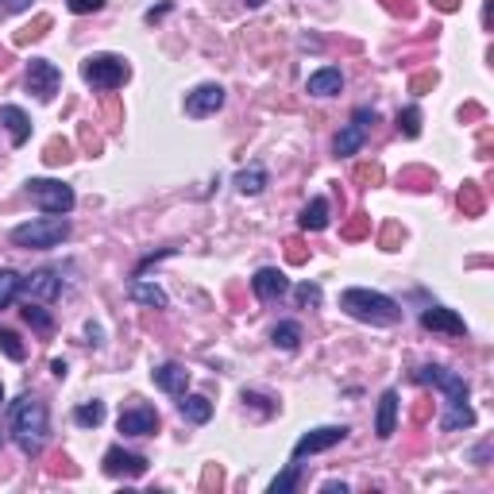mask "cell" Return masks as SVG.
<instances>
[{
	"label": "cell",
	"mask_w": 494,
	"mask_h": 494,
	"mask_svg": "<svg viewBox=\"0 0 494 494\" xmlns=\"http://www.w3.org/2000/svg\"><path fill=\"white\" fill-rule=\"evenodd\" d=\"M170 8H174V5H170V0H166V5H158V8H151V12H147V16H143V20H147V24H155V20H163V16H166V12H170Z\"/></svg>",
	"instance_id": "cell-34"
},
{
	"label": "cell",
	"mask_w": 494,
	"mask_h": 494,
	"mask_svg": "<svg viewBox=\"0 0 494 494\" xmlns=\"http://www.w3.org/2000/svg\"><path fill=\"white\" fill-rule=\"evenodd\" d=\"M252 290H255L259 301H279V298L290 294V279L279 267H259L255 279H252Z\"/></svg>",
	"instance_id": "cell-15"
},
{
	"label": "cell",
	"mask_w": 494,
	"mask_h": 494,
	"mask_svg": "<svg viewBox=\"0 0 494 494\" xmlns=\"http://www.w3.org/2000/svg\"><path fill=\"white\" fill-rule=\"evenodd\" d=\"M8 432H12V441L20 444L24 456H39L43 444H47V437H51L47 405H43L39 398H32V394L16 398L12 402V410H8Z\"/></svg>",
	"instance_id": "cell-2"
},
{
	"label": "cell",
	"mask_w": 494,
	"mask_h": 494,
	"mask_svg": "<svg viewBox=\"0 0 494 494\" xmlns=\"http://www.w3.org/2000/svg\"><path fill=\"white\" fill-rule=\"evenodd\" d=\"M267 182H271V174H267V166H259V163L243 166V170L236 174V190H240L243 197H259V194L267 190Z\"/></svg>",
	"instance_id": "cell-21"
},
{
	"label": "cell",
	"mask_w": 494,
	"mask_h": 494,
	"mask_svg": "<svg viewBox=\"0 0 494 494\" xmlns=\"http://www.w3.org/2000/svg\"><path fill=\"white\" fill-rule=\"evenodd\" d=\"M298 483H301V463H298V460H290V463H286V471L271 483V494H290Z\"/></svg>",
	"instance_id": "cell-28"
},
{
	"label": "cell",
	"mask_w": 494,
	"mask_h": 494,
	"mask_svg": "<svg viewBox=\"0 0 494 494\" xmlns=\"http://www.w3.org/2000/svg\"><path fill=\"white\" fill-rule=\"evenodd\" d=\"M74 421L81 429H97L100 421H105V402H81L74 410Z\"/></svg>",
	"instance_id": "cell-25"
},
{
	"label": "cell",
	"mask_w": 494,
	"mask_h": 494,
	"mask_svg": "<svg viewBox=\"0 0 494 494\" xmlns=\"http://www.w3.org/2000/svg\"><path fill=\"white\" fill-rule=\"evenodd\" d=\"M0 402H5V386H0Z\"/></svg>",
	"instance_id": "cell-38"
},
{
	"label": "cell",
	"mask_w": 494,
	"mask_h": 494,
	"mask_svg": "<svg viewBox=\"0 0 494 494\" xmlns=\"http://www.w3.org/2000/svg\"><path fill=\"white\" fill-rule=\"evenodd\" d=\"M16 298H20V274L8 271V267H0V309H8Z\"/></svg>",
	"instance_id": "cell-26"
},
{
	"label": "cell",
	"mask_w": 494,
	"mask_h": 494,
	"mask_svg": "<svg viewBox=\"0 0 494 494\" xmlns=\"http://www.w3.org/2000/svg\"><path fill=\"white\" fill-rule=\"evenodd\" d=\"M271 340H274V347H282V352H298L301 347V325L298 321H279L274 332H271Z\"/></svg>",
	"instance_id": "cell-24"
},
{
	"label": "cell",
	"mask_w": 494,
	"mask_h": 494,
	"mask_svg": "<svg viewBox=\"0 0 494 494\" xmlns=\"http://www.w3.org/2000/svg\"><path fill=\"white\" fill-rule=\"evenodd\" d=\"M120 432L124 437H155L158 432V413L155 405H128V410H120Z\"/></svg>",
	"instance_id": "cell-13"
},
{
	"label": "cell",
	"mask_w": 494,
	"mask_h": 494,
	"mask_svg": "<svg viewBox=\"0 0 494 494\" xmlns=\"http://www.w3.org/2000/svg\"><path fill=\"white\" fill-rule=\"evenodd\" d=\"M178 410H182V417L190 421V425H205V421L213 417V402L205 394H182Z\"/></svg>",
	"instance_id": "cell-23"
},
{
	"label": "cell",
	"mask_w": 494,
	"mask_h": 494,
	"mask_svg": "<svg viewBox=\"0 0 494 494\" xmlns=\"http://www.w3.org/2000/svg\"><path fill=\"white\" fill-rule=\"evenodd\" d=\"M81 78L93 85V90L109 93V90H120V85L132 78V66H128V58L120 54H90L81 62Z\"/></svg>",
	"instance_id": "cell-5"
},
{
	"label": "cell",
	"mask_w": 494,
	"mask_h": 494,
	"mask_svg": "<svg viewBox=\"0 0 494 494\" xmlns=\"http://www.w3.org/2000/svg\"><path fill=\"white\" fill-rule=\"evenodd\" d=\"M151 379L163 394H174V398H182L185 390H190V371H185L182 363H163V367L151 371Z\"/></svg>",
	"instance_id": "cell-16"
},
{
	"label": "cell",
	"mask_w": 494,
	"mask_h": 494,
	"mask_svg": "<svg viewBox=\"0 0 494 494\" xmlns=\"http://www.w3.org/2000/svg\"><path fill=\"white\" fill-rule=\"evenodd\" d=\"M0 352H5L12 363H24V359H27V347H24V340H20L12 328H5V325H0Z\"/></svg>",
	"instance_id": "cell-27"
},
{
	"label": "cell",
	"mask_w": 494,
	"mask_h": 494,
	"mask_svg": "<svg viewBox=\"0 0 494 494\" xmlns=\"http://www.w3.org/2000/svg\"><path fill=\"white\" fill-rule=\"evenodd\" d=\"M128 298H132L136 305H147V309H166V305H170L166 290L155 286V282H147L143 274H136V279L128 282Z\"/></svg>",
	"instance_id": "cell-17"
},
{
	"label": "cell",
	"mask_w": 494,
	"mask_h": 494,
	"mask_svg": "<svg viewBox=\"0 0 494 494\" xmlns=\"http://www.w3.org/2000/svg\"><path fill=\"white\" fill-rule=\"evenodd\" d=\"M66 8L74 12V16H90V12L105 8V0H66Z\"/></svg>",
	"instance_id": "cell-32"
},
{
	"label": "cell",
	"mask_w": 494,
	"mask_h": 494,
	"mask_svg": "<svg viewBox=\"0 0 494 494\" xmlns=\"http://www.w3.org/2000/svg\"><path fill=\"white\" fill-rule=\"evenodd\" d=\"M85 332H90V344H100V328H97V325H90Z\"/></svg>",
	"instance_id": "cell-37"
},
{
	"label": "cell",
	"mask_w": 494,
	"mask_h": 494,
	"mask_svg": "<svg viewBox=\"0 0 494 494\" xmlns=\"http://www.w3.org/2000/svg\"><path fill=\"white\" fill-rule=\"evenodd\" d=\"M413 383H429V386H437L441 394H444V417H441V429L444 432H456V429H471L475 425V410L468 405V394H471V386L463 375L456 371H448V367H417L413 371Z\"/></svg>",
	"instance_id": "cell-1"
},
{
	"label": "cell",
	"mask_w": 494,
	"mask_h": 494,
	"mask_svg": "<svg viewBox=\"0 0 494 494\" xmlns=\"http://www.w3.org/2000/svg\"><path fill=\"white\" fill-rule=\"evenodd\" d=\"M375 120H379V112H375L371 105H359V109L352 112V120H347L340 132H337V139H332V155H337V158L359 155L363 143H367V132H371Z\"/></svg>",
	"instance_id": "cell-6"
},
{
	"label": "cell",
	"mask_w": 494,
	"mask_h": 494,
	"mask_svg": "<svg viewBox=\"0 0 494 494\" xmlns=\"http://www.w3.org/2000/svg\"><path fill=\"white\" fill-rule=\"evenodd\" d=\"M66 236H70V221L66 216H51V213L12 228V243L27 247V252H51V247H58Z\"/></svg>",
	"instance_id": "cell-4"
},
{
	"label": "cell",
	"mask_w": 494,
	"mask_h": 494,
	"mask_svg": "<svg viewBox=\"0 0 494 494\" xmlns=\"http://www.w3.org/2000/svg\"><path fill=\"white\" fill-rule=\"evenodd\" d=\"M421 328L441 332V337H468V325H463V317H460L456 309H444V305H429V309L421 313Z\"/></svg>",
	"instance_id": "cell-14"
},
{
	"label": "cell",
	"mask_w": 494,
	"mask_h": 494,
	"mask_svg": "<svg viewBox=\"0 0 494 494\" xmlns=\"http://www.w3.org/2000/svg\"><path fill=\"white\" fill-rule=\"evenodd\" d=\"M0 124L8 128V136H12V143H16V147H24V143L32 139V120H27V112L16 109V105H5V109H0Z\"/></svg>",
	"instance_id": "cell-20"
},
{
	"label": "cell",
	"mask_w": 494,
	"mask_h": 494,
	"mask_svg": "<svg viewBox=\"0 0 494 494\" xmlns=\"http://www.w3.org/2000/svg\"><path fill=\"white\" fill-rule=\"evenodd\" d=\"M340 309L352 317V321L363 325H375V328H390L402 321V305L394 298L379 294V290H367V286H352L340 294Z\"/></svg>",
	"instance_id": "cell-3"
},
{
	"label": "cell",
	"mask_w": 494,
	"mask_h": 494,
	"mask_svg": "<svg viewBox=\"0 0 494 494\" xmlns=\"http://www.w3.org/2000/svg\"><path fill=\"white\" fill-rule=\"evenodd\" d=\"M305 90H309L313 97H337L344 90V74L340 66H321L317 74H309V81H305Z\"/></svg>",
	"instance_id": "cell-19"
},
{
	"label": "cell",
	"mask_w": 494,
	"mask_h": 494,
	"mask_svg": "<svg viewBox=\"0 0 494 494\" xmlns=\"http://www.w3.org/2000/svg\"><path fill=\"white\" fill-rule=\"evenodd\" d=\"M24 321H27V325H32L35 332H43V337H47V332L54 328V321H51V313H47V309H43V305H39V301H27V309H24Z\"/></svg>",
	"instance_id": "cell-29"
},
{
	"label": "cell",
	"mask_w": 494,
	"mask_h": 494,
	"mask_svg": "<svg viewBox=\"0 0 494 494\" xmlns=\"http://www.w3.org/2000/svg\"><path fill=\"white\" fill-rule=\"evenodd\" d=\"M51 371L58 375V379H66V359H54V363H51Z\"/></svg>",
	"instance_id": "cell-35"
},
{
	"label": "cell",
	"mask_w": 494,
	"mask_h": 494,
	"mask_svg": "<svg viewBox=\"0 0 494 494\" xmlns=\"http://www.w3.org/2000/svg\"><path fill=\"white\" fill-rule=\"evenodd\" d=\"M100 468H105V475H112V479H143L147 475V456H139V452H124L120 444L116 448H109L105 452V460H100Z\"/></svg>",
	"instance_id": "cell-11"
},
{
	"label": "cell",
	"mask_w": 494,
	"mask_h": 494,
	"mask_svg": "<svg viewBox=\"0 0 494 494\" xmlns=\"http://www.w3.org/2000/svg\"><path fill=\"white\" fill-rule=\"evenodd\" d=\"M20 294L27 301H39V305H51L58 301V294H62V279H58L54 271H32L20 279Z\"/></svg>",
	"instance_id": "cell-12"
},
{
	"label": "cell",
	"mask_w": 494,
	"mask_h": 494,
	"mask_svg": "<svg viewBox=\"0 0 494 494\" xmlns=\"http://www.w3.org/2000/svg\"><path fill=\"white\" fill-rule=\"evenodd\" d=\"M294 298H298L301 309H317V305H321V286H317V282H301L294 290Z\"/></svg>",
	"instance_id": "cell-31"
},
{
	"label": "cell",
	"mask_w": 494,
	"mask_h": 494,
	"mask_svg": "<svg viewBox=\"0 0 494 494\" xmlns=\"http://www.w3.org/2000/svg\"><path fill=\"white\" fill-rule=\"evenodd\" d=\"M32 8V0H0V16H20Z\"/></svg>",
	"instance_id": "cell-33"
},
{
	"label": "cell",
	"mask_w": 494,
	"mask_h": 494,
	"mask_svg": "<svg viewBox=\"0 0 494 494\" xmlns=\"http://www.w3.org/2000/svg\"><path fill=\"white\" fill-rule=\"evenodd\" d=\"M62 90V70H58L51 58H32L27 62V93H35V100H54V93Z\"/></svg>",
	"instance_id": "cell-8"
},
{
	"label": "cell",
	"mask_w": 494,
	"mask_h": 494,
	"mask_svg": "<svg viewBox=\"0 0 494 494\" xmlns=\"http://www.w3.org/2000/svg\"><path fill=\"white\" fill-rule=\"evenodd\" d=\"M301 232H325L328 228V197H313L298 216Z\"/></svg>",
	"instance_id": "cell-22"
},
{
	"label": "cell",
	"mask_w": 494,
	"mask_h": 494,
	"mask_svg": "<svg viewBox=\"0 0 494 494\" xmlns=\"http://www.w3.org/2000/svg\"><path fill=\"white\" fill-rule=\"evenodd\" d=\"M27 197L39 205V213H51V216H66L74 209V190L58 178H32L27 182Z\"/></svg>",
	"instance_id": "cell-7"
},
{
	"label": "cell",
	"mask_w": 494,
	"mask_h": 494,
	"mask_svg": "<svg viewBox=\"0 0 494 494\" xmlns=\"http://www.w3.org/2000/svg\"><path fill=\"white\" fill-rule=\"evenodd\" d=\"M394 425H398V390H386L379 398V413H375V437L390 441L394 437Z\"/></svg>",
	"instance_id": "cell-18"
},
{
	"label": "cell",
	"mask_w": 494,
	"mask_h": 494,
	"mask_svg": "<svg viewBox=\"0 0 494 494\" xmlns=\"http://www.w3.org/2000/svg\"><path fill=\"white\" fill-rule=\"evenodd\" d=\"M0 444H5V432H0Z\"/></svg>",
	"instance_id": "cell-39"
},
{
	"label": "cell",
	"mask_w": 494,
	"mask_h": 494,
	"mask_svg": "<svg viewBox=\"0 0 494 494\" xmlns=\"http://www.w3.org/2000/svg\"><path fill=\"white\" fill-rule=\"evenodd\" d=\"M224 85H216V81H205V85H197V90L185 93V116H194V120H205V116H216L224 109Z\"/></svg>",
	"instance_id": "cell-10"
},
{
	"label": "cell",
	"mask_w": 494,
	"mask_h": 494,
	"mask_svg": "<svg viewBox=\"0 0 494 494\" xmlns=\"http://www.w3.org/2000/svg\"><path fill=\"white\" fill-rule=\"evenodd\" d=\"M398 132H402L405 139H417V136H421V109H417V105H410V109L398 112Z\"/></svg>",
	"instance_id": "cell-30"
},
{
	"label": "cell",
	"mask_w": 494,
	"mask_h": 494,
	"mask_svg": "<svg viewBox=\"0 0 494 494\" xmlns=\"http://www.w3.org/2000/svg\"><path fill=\"white\" fill-rule=\"evenodd\" d=\"M321 490H325V494H337V490H340V494H344V490H347V483H325V487H321Z\"/></svg>",
	"instance_id": "cell-36"
},
{
	"label": "cell",
	"mask_w": 494,
	"mask_h": 494,
	"mask_svg": "<svg viewBox=\"0 0 494 494\" xmlns=\"http://www.w3.org/2000/svg\"><path fill=\"white\" fill-rule=\"evenodd\" d=\"M347 441V425H321V429H309L301 432L294 452H290V460H305V456H317V452H328V448H337Z\"/></svg>",
	"instance_id": "cell-9"
}]
</instances>
